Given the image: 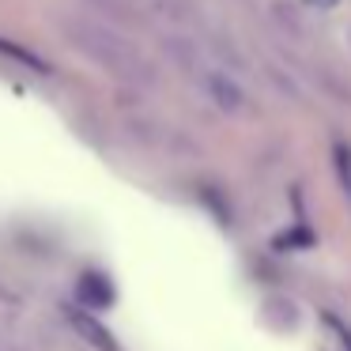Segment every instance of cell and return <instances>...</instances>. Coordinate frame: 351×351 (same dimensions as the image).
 Here are the masks:
<instances>
[{
	"label": "cell",
	"mask_w": 351,
	"mask_h": 351,
	"mask_svg": "<svg viewBox=\"0 0 351 351\" xmlns=\"http://www.w3.org/2000/svg\"><path fill=\"white\" fill-rule=\"evenodd\" d=\"M91 8L102 12V16H110V19H125V23H136L140 19L132 0H91Z\"/></svg>",
	"instance_id": "obj_3"
},
{
	"label": "cell",
	"mask_w": 351,
	"mask_h": 351,
	"mask_svg": "<svg viewBox=\"0 0 351 351\" xmlns=\"http://www.w3.org/2000/svg\"><path fill=\"white\" fill-rule=\"evenodd\" d=\"M80 291H84V295H91V291H95V298H91L95 306H110V298H114V291H110V283L102 280V276H84Z\"/></svg>",
	"instance_id": "obj_6"
},
{
	"label": "cell",
	"mask_w": 351,
	"mask_h": 351,
	"mask_svg": "<svg viewBox=\"0 0 351 351\" xmlns=\"http://www.w3.org/2000/svg\"><path fill=\"white\" fill-rule=\"evenodd\" d=\"M332 159H336V174H340V185L348 189V197H351V147L336 144V147H332Z\"/></svg>",
	"instance_id": "obj_7"
},
{
	"label": "cell",
	"mask_w": 351,
	"mask_h": 351,
	"mask_svg": "<svg viewBox=\"0 0 351 351\" xmlns=\"http://www.w3.org/2000/svg\"><path fill=\"white\" fill-rule=\"evenodd\" d=\"M197 84H200V91H204L219 110H227V114H242L245 110V91L238 87V80L227 76L223 69H215V64H208Z\"/></svg>",
	"instance_id": "obj_2"
},
{
	"label": "cell",
	"mask_w": 351,
	"mask_h": 351,
	"mask_svg": "<svg viewBox=\"0 0 351 351\" xmlns=\"http://www.w3.org/2000/svg\"><path fill=\"white\" fill-rule=\"evenodd\" d=\"M272 16H276V23H280L283 31L302 34V19H298V12L291 8V4H276V8H272Z\"/></svg>",
	"instance_id": "obj_8"
},
{
	"label": "cell",
	"mask_w": 351,
	"mask_h": 351,
	"mask_svg": "<svg viewBox=\"0 0 351 351\" xmlns=\"http://www.w3.org/2000/svg\"><path fill=\"white\" fill-rule=\"evenodd\" d=\"M152 8L167 16L170 23H189L193 19V0H152Z\"/></svg>",
	"instance_id": "obj_4"
},
{
	"label": "cell",
	"mask_w": 351,
	"mask_h": 351,
	"mask_svg": "<svg viewBox=\"0 0 351 351\" xmlns=\"http://www.w3.org/2000/svg\"><path fill=\"white\" fill-rule=\"evenodd\" d=\"M61 31L69 34V42L80 53L91 57L99 69H106L110 76H117L121 84H136V87L155 84V69L147 64V57L140 53L129 38H121L114 27H106L102 19L69 16V19H61Z\"/></svg>",
	"instance_id": "obj_1"
},
{
	"label": "cell",
	"mask_w": 351,
	"mask_h": 351,
	"mask_svg": "<svg viewBox=\"0 0 351 351\" xmlns=\"http://www.w3.org/2000/svg\"><path fill=\"white\" fill-rule=\"evenodd\" d=\"M72 325L80 328V336H87V340L95 343V348H102V351H114V340H110L106 332H102L99 325H95L91 317H84V313H72Z\"/></svg>",
	"instance_id": "obj_5"
},
{
	"label": "cell",
	"mask_w": 351,
	"mask_h": 351,
	"mask_svg": "<svg viewBox=\"0 0 351 351\" xmlns=\"http://www.w3.org/2000/svg\"><path fill=\"white\" fill-rule=\"evenodd\" d=\"M306 4H310V8H317V12H332L340 0H306Z\"/></svg>",
	"instance_id": "obj_9"
}]
</instances>
